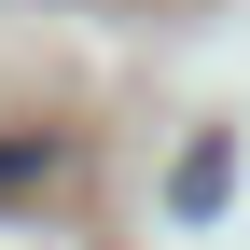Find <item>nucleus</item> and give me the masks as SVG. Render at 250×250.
Returning <instances> with one entry per match:
<instances>
[{"instance_id":"f257e3e1","label":"nucleus","mask_w":250,"mask_h":250,"mask_svg":"<svg viewBox=\"0 0 250 250\" xmlns=\"http://www.w3.org/2000/svg\"><path fill=\"white\" fill-rule=\"evenodd\" d=\"M223 167H236L223 139H195V153H181V223H208V208H223Z\"/></svg>"},{"instance_id":"f03ea898","label":"nucleus","mask_w":250,"mask_h":250,"mask_svg":"<svg viewBox=\"0 0 250 250\" xmlns=\"http://www.w3.org/2000/svg\"><path fill=\"white\" fill-rule=\"evenodd\" d=\"M56 181V139H0V195H42Z\"/></svg>"}]
</instances>
